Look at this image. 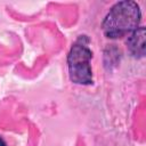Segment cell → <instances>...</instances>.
Here are the masks:
<instances>
[{
  "instance_id": "1",
  "label": "cell",
  "mask_w": 146,
  "mask_h": 146,
  "mask_svg": "<svg viewBox=\"0 0 146 146\" xmlns=\"http://www.w3.org/2000/svg\"><path fill=\"white\" fill-rule=\"evenodd\" d=\"M140 18V9L135 1H120L115 3L106 15L103 22V31L107 38H121L135 31Z\"/></svg>"
},
{
  "instance_id": "2",
  "label": "cell",
  "mask_w": 146,
  "mask_h": 146,
  "mask_svg": "<svg viewBox=\"0 0 146 146\" xmlns=\"http://www.w3.org/2000/svg\"><path fill=\"white\" fill-rule=\"evenodd\" d=\"M92 57L91 50L80 38L70 50L67 63L70 78L74 83L90 84L92 83V73L90 67V59Z\"/></svg>"
},
{
  "instance_id": "3",
  "label": "cell",
  "mask_w": 146,
  "mask_h": 146,
  "mask_svg": "<svg viewBox=\"0 0 146 146\" xmlns=\"http://www.w3.org/2000/svg\"><path fill=\"white\" fill-rule=\"evenodd\" d=\"M128 48L133 56H144L145 54V29H136L127 40Z\"/></svg>"
},
{
  "instance_id": "4",
  "label": "cell",
  "mask_w": 146,
  "mask_h": 146,
  "mask_svg": "<svg viewBox=\"0 0 146 146\" xmlns=\"http://www.w3.org/2000/svg\"><path fill=\"white\" fill-rule=\"evenodd\" d=\"M0 146H6V144H5V141H3L2 138H0Z\"/></svg>"
}]
</instances>
